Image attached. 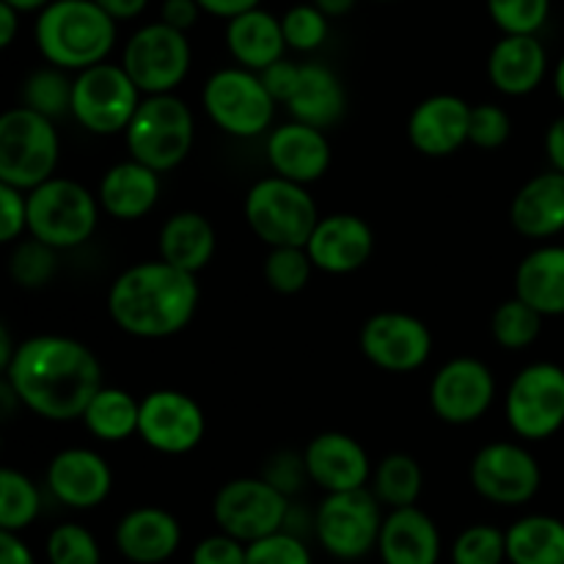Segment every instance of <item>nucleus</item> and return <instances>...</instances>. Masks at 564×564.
<instances>
[{
    "instance_id": "obj_10",
    "label": "nucleus",
    "mask_w": 564,
    "mask_h": 564,
    "mask_svg": "<svg viewBox=\"0 0 564 564\" xmlns=\"http://www.w3.org/2000/svg\"><path fill=\"white\" fill-rule=\"evenodd\" d=\"M141 102V88L132 83V77L127 75L121 64L105 61V64H97L75 75L72 119L91 135H124Z\"/></svg>"
},
{
    "instance_id": "obj_35",
    "label": "nucleus",
    "mask_w": 564,
    "mask_h": 564,
    "mask_svg": "<svg viewBox=\"0 0 564 564\" xmlns=\"http://www.w3.org/2000/svg\"><path fill=\"white\" fill-rule=\"evenodd\" d=\"M42 516V490L17 468L0 471V532L22 534Z\"/></svg>"
},
{
    "instance_id": "obj_50",
    "label": "nucleus",
    "mask_w": 564,
    "mask_h": 564,
    "mask_svg": "<svg viewBox=\"0 0 564 564\" xmlns=\"http://www.w3.org/2000/svg\"><path fill=\"white\" fill-rule=\"evenodd\" d=\"M202 14L204 11L198 6V0H163V6H160V22H165V25L182 33L196 28Z\"/></svg>"
},
{
    "instance_id": "obj_43",
    "label": "nucleus",
    "mask_w": 564,
    "mask_h": 564,
    "mask_svg": "<svg viewBox=\"0 0 564 564\" xmlns=\"http://www.w3.org/2000/svg\"><path fill=\"white\" fill-rule=\"evenodd\" d=\"M286 47L297 53H314L328 42L330 20L314 3H295L281 17Z\"/></svg>"
},
{
    "instance_id": "obj_53",
    "label": "nucleus",
    "mask_w": 564,
    "mask_h": 564,
    "mask_svg": "<svg viewBox=\"0 0 564 564\" xmlns=\"http://www.w3.org/2000/svg\"><path fill=\"white\" fill-rule=\"evenodd\" d=\"M543 149H545V158H549L551 171H560V174H564V113L556 116V119L549 124V130H545Z\"/></svg>"
},
{
    "instance_id": "obj_32",
    "label": "nucleus",
    "mask_w": 564,
    "mask_h": 564,
    "mask_svg": "<svg viewBox=\"0 0 564 564\" xmlns=\"http://www.w3.org/2000/svg\"><path fill=\"white\" fill-rule=\"evenodd\" d=\"M505 532L510 564H564L562 518L532 512L512 521Z\"/></svg>"
},
{
    "instance_id": "obj_38",
    "label": "nucleus",
    "mask_w": 564,
    "mask_h": 564,
    "mask_svg": "<svg viewBox=\"0 0 564 564\" xmlns=\"http://www.w3.org/2000/svg\"><path fill=\"white\" fill-rule=\"evenodd\" d=\"M44 556H47V564H102V549L94 532L75 521L50 529Z\"/></svg>"
},
{
    "instance_id": "obj_5",
    "label": "nucleus",
    "mask_w": 564,
    "mask_h": 564,
    "mask_svg": "<svg viewBox=\"0 0 564 564\" xmlns=\"http://www.w3.org/2000/svg\"><path fill=\"white\" fill-rule=\"evenodd\" d=\"M242 215L248 229L268 248H306L323 218L308 187L275 174L248 187Z\"/></svg>"
},
{
    "instance_id": "obj_8",
    "label": "nucleus",
    "mask_w": 564,
    "mask_h": 564,
    "mask_svg": "<svg viewBox=\"0 0 564 564\" xmlns=\"http://www.w3.org/2000/svg\"><path fill=\"white\" fill-rule=\"evenodd\" d=\"M202 108L220 132L240 141H253L273 130L279 105L257 72L224 66L204 80Z\"/></svg>"
},
{
    "instance_id": "obj_19",
    "label": "nucleus",
    "mask_w": 564,
    "mask_h": 564,
    "mask_svg": "<svg viewBox=\"0 0 564 564\" xmlns=\"http://www.w3.org/2000/svg\"><path fill=\"white\" fill-rule=\"evenodd\" d=\"M264 158L275 176L308 187L328 174L334 163V149H330L328 132L290 119L268 132Z\"/></svg>"
},
{
    "instance_id": "obj_20",
    "label": "nucleus",
    "mask_w": 564,
    "mask_h": 564,
    "mask_svg": "<svg viewBox=\"0 0 564 564\" xmlns=\"http://www.w3.org/2000/svg\"><path fill=\"white\" fill-rule=\"evenodd\" d=\"M303 466H306V477L323 494L369 488L375 471L361 441L339 430H325L314 435L303 449Z\"/></svg>"
},
{
    "instance_id": "obj_27",
    "label": "nucleus",
    "mask_w": 564,
    "mask_h": 564,
    "mask_svg": "<svg viewBox=\"0 0 564 564\" xmlns=\"http://www.w3.org/2000/svg\"><path fill=\"white\" fill-rule=\"evenodd\" d=\"M549 77V53L540 36H501L490 47L488 80L505 97H529Z\"/></svg>"
},
{
    "instance_id": "obj_40",
    "label": "nucleus",
    "mask_w": 564,
    "mask_h": 564,
    "mask_svg": "<svg viewBox=\"0 0 564 564\" xmlns=\"http://www.w3.org/2000/svg\"><path fill=\"white\" fill-rule=\"evenodd\" d=\"M452 564H505L507 532L494 523H471L455 538L449 549Z\"/></svg>"
},
{
    "instance_id": "obj_3",
    "label": "nucleus",
    "mask_w": 564,
    "mask_h": 564,
    "mask_svg": "<svg viewBox=\"0 0 564 564\" xmlns=\"http://www.w3.org/2000/svg\"><path fill=\"white\" fill-rule=\"evenodd\" d=\"M119 22L94 0H53L33 22V42L50 66L77 75L110 58Z\"/></svg>"
},
{
    "instance_id": "obj_54",
    "label": "nucleus",
    "mask_w": 564,
    "mask_h": 564,
    "mask_svg": "<svg viewBox=\"0 0 564 564\" xmlns=\"http://www.w3.org/2000/svg\"><path fill=\"white\" fill-rule=\"evenodd\" d=\"M102 11H108L116 22L121 20H135L143 14V9L149 6V0H94Z\"/></svg>"
},
{
    "instance_id": "obj_12",
    "label": "nucleus",
    "mask_w": 564,
    "mask_h": 564,
    "mask_svg": "<svg viewBox=\"0 0 564 564\" xmlns=\"http://www.w3.org/2000/svg\"><path fill=\"white\" fill-rule=\"evenodd\" d=\"M213 521L218 532L251 545L284 532L290 521V496L264 477H237L218 488L213 499Z\"/></svg>"
},
{
    "instance_id": "obj_22",
    "label": "nucleus",
    "mask_w": 564,
    "mask_h": 564,
    "mask_svg": "<svg viewBox=\"0 0 564 564\" xmlns=\"http://www.w3.org/2000/svg\"><path fill=\"white\" fill-rule=\"evenodd\" d=\"M471 105L457 94H433L408 116V141L424 158H452L468 143Z\"/></svg>"
},
{
    "instance_id": "obj_14",
    "label": "nucleus",
    "mask_w": 564,
    "mask_h": 564,
    "mask_svg": "<svg viewBox=\"0 0 564 564\" xmlns=\"http://www.w3.org/2000/svg\"><path fill=\"white\" fill-rule=\"evenodd\" d=\"M468 479L479 499L496 507H523L540 494L543 468L527 444L490 441L474 455Z\"/></svg>"
},
{
    "instance_id": "obj_44",
    "label": "nucleus",
    "mask_w": 564,
    "mask_h": 564,
    "mask_svg": "<svg viewBox=\"0 0 564 564\" xmlns=\"http://www.w3.org/2000/svg\"><path fill=\"white\" fill-rule=\"evenodd\" d=\"M512 135V119L501 105L479 102L471 105V121H468V143L482 152H496L505 147Z\"/></svg>"
},
{
    "instance_id": "obj_51",
    "label": "nucleus",
    "mask_w": 564,
    "mask_h": 564,
    "mask_svg": "<svg viewBox=\"0 0 564 564\" xmlns=\"http://www.w3.org/2000/svg\"><path fill=\"white\" fill-rule=\"evenodd\" d=\"M204 14L218 17V20H235V17L248 14L253 9H262V0H198Z\"/></svg>"
},
{
    "instance_id": "obj_9",
    "label": "nucleus",
    "mask_w": 564,
    "mask_h": 564,
    "mask_svg": "<svg viewBox=\"0 0 564 564\" xmlns=\"http://www.w3.org/2000/svg\"><path fill=\"white\" fill-rule=\"evenodd\" d=\"M383 518V505L369 488L325 494L314 512V538L334 560L361 562L378 551Z\"/></svg>"
},
{
    "instance_id": "obj_2",
    "label": "nucleus",
    "mask_w": 564,
    "mask_h": 564,
    "mask_svg": "<svg viewBox=\"0 0 564 564\" xmlns=\"http://www.w3.org/2000/svg\"><path fill=\"white\" fill-rule=\"evenodd\" d=\"M198 301V275L182 273L163 259H147L116 275L108 290V314L121 334L160 341L193 323Z\"/></svg>"
},
{
    "instance_id": "obj_21",
    "label": "nucleus",
    "mask_w": 564,
    "mask_h": 564,
    "mask_svg": "<svg viewBox=\"0 0 564 564\" xmlns=\"http://www.w3.org/2000/svg\"><path fill=\"white\" fill-rule=\"evenodd\" d=\"M375 229L356 213L323 215L306 251L314 270L328 275L358 273L375 253Z\"/></svg>"
},
{
    "instance_id": "obj_47",
    "label": "nucleus",
    "mask_w": 564,
    "mask_h": 564,
    "mask_svg": "<svg viewBox=\"0 0 564 564\" xmlns=\"http://www.w3.org/2000/svg\"><path fill=\"white\" fill-rule=\"evenodd\" d=\"M246 549L248 545L224 532L209 534L191 551V564H246Z\"/></svg>"
},
{
    "instance_id": "obj_15",
    "label": "nucleus",
    "mask_w": 564,
    "mask_h": 564,
    "mask_svg": "<svg viewBox=\"0 0 564 564\" xmlns=\"http://www.w3.org/2000/svg\"><path fill=\"white\" fill-rule=\"evenodd\" d=\"M496 394H499V386H496L494 369L482 358L474 356L449 358L433 375L427 389L433 416L452 427H468L488 416Z\"/></svg>"
},
{
    "instance_id": "obj_31",
    "label": "nucleus",
    "mask_w": 564,
    "mask_h": 564,
    "mask_svg": "<svg viewBox=\"0 0 564 564\" xmlns=\"http://www.w3.org/2000/svg\"><path fill=\"white\" fill-rule=\"evenodd\" d=\"M286 110L295 121L317 127V130H330L334 124H339L347 110L345 83L330 66L319 64V61L301 64V80L286 102Z\"/></svg>"
},
{
    "instance_id": "obj_37",
    "label": "nucleus",
    "mask_w": 564,
    "mask_h": 564,
    "mask_svg": "<svg viewBox=\"0 0 564 564\" xmlns=\"http://www.w3.org/2000/svg\"><path fill=\"white\" fill-rule=\"evenodd\" d=\"M543 323V314H538L529 303H523L521 297L512 295L496 306L494 317H490V334H494V341L501 350L521 352L540 339Z\"/></svg>"
},
{
    "instance_id": "obj_45",
    "label": "nucleus",
    "mask_w": 564,
    "mask_h": 564,
    "mask_svg": "<svg viewBox=\"0 0 564 564\" xmlns=\"http://www.w3.org/2000/svg\"><path fill=\"white\" fill-rule=\"evenodd\" d=\"M246 564H314V560L308 545L284 529L248 545Z\"/></svg>"
},
{
    "instance_id": "obj_58",
    "label": "nucleus",
    "mask_w": 564,
    "mask_h": 564,
    "mask_svg": "<svg viewBox=\"0 0 564 564\" xmlns=\"http://www.w3.org/2000/svg\"><path fill=\"white\" fill-rule=\"evenodd\" d=\"M551 83H554V94H556V99H560V102L564 105V55H562L560 61H556L554 75H551Z\"/></svg>"
},
{
    "instance_id": "obj_59",
    "label": "nucleus",
    "mask_w": 564,
    "mask_h": 564,
    "mask_svg": "<svg viewBox=\"0 0 564 564\" xmlns=\"http://www.w3.org/2000/svg\"><path fill=\"white\" fill-rule=\"evenodd\" d=\"M378 3H394V0H378Z\"/></svg>"
},
{
    "instance_id": "obj_57",
    "label": "nucleus",
    "mask_w": 564,
    "mask_h": 564,
    "mask_svg": "<svg viewBox=\"0 0 564 564\" xmlns=\"http://www.w3.org/2000/svg\"><path fill=\"white\" fill-rule=\"evenodd\" d=\"M0 3L14 6V9L20 11V14H39V11L47 9V6L53 3V0H0Z\"/></svg>"
},
{
    "instance_id": "obj_34",
    "label": "nucleus",
    "mask_w": 564,
    "mask_h": 564,
    "mask_svg": "<svg viewBox=\"0 0 564 564\" xmlns=\"http://www.w3.org/2000/svg\"><path fill=\"white\" fill-rule=\"evenodd\" d=\"M375 499L386 510H405V507H419L424 490L422 463L408 452H389L380 457L369 482Z\"/></svg>"
},
{
    "instance_id": "obj_48",
    "label": "nucleus",
    "mask_w": 564,
    "mask_h": 564,
    "mask_svg": "<svg viewBox=\"0 0 564 564\" xmlns=\"http://www.w3.org/2000/svg\"><path fill=\"white\" fill-rule=\"evenodd\" d=\"M259 77H262L264 88L275 99V105H286L295 94L297 80H301V64L292 58H281L264 72H259Z\"/></svg>"
},
{
    "instance_id": "obj_11",
    "label": "nucleus",
    "mask_w": 564,
    "mask_h": 564,
    "mask_svg": "<svg viewBox=\"0 0 564 564\" xmlns=\"http://www.w3.org/2000/svg\"><path fill=\"white\" fill-rule=\"evenodd\" d=\"M505 419L527 444L554 438L564 427V367L534 361L518 369L505 397Z\"/></svg>"
},
{
    "instance_id": "obj_55",
    "label": "nucleus",
    "mask_w": 564,
    "mask_h": 564,
    "mask_svg": "<svg viewBox=\"0 0 564 564\" xmlns=\"http://www.w3.org/2000/svg\"><path fill=\"white\" fill-rule=\"evenodd\" d=\"M20 11L9 3H0V47H11L20 33Z\"/></svg>"
},
{
    "instance_id": "obj_49",
    "label": "nucleus",
    "mask_w": 564,
    "mask_h": 564,
    "mask_svg": "<svg viewBox=\"0 0 564 564\" xmlns=\"http://www.w3.org/2000/svg\"><path fill=\"white\" fill-rule=\"evenodd\" d=\"M264 479H268L270 485H275V488L281 490V494L292 496L297 488H301V479L306 477V466H303V455H275L273 460L268 463V468H264L262 474ZM308 479V477H306Z\"/></svg>"
},
{
    "instance_id": "obj_36",
    "label": "nucleus",
    "mask_w": 564,
    "mask_h": 564,
    "mask_svg": "<svg viewBox=\"0 0 564 564\" xmlns=\"http://www.w3.org/2000/svg\"><path fill=\"white\" fill-rule=\"evenodd\" d=\"M72 86H75V75L47 64L25 77L20 91L22 105L58 121L64 116H72Z\"/></svg>"
},
{
    "instance_id": "obj_56",
    "label": "nucleus",
    "mask_w": 564,
    "mask_h": 564,
    "mask_svg": "<svg viewBox=\"0 0 564 564\" xmlns=\"http://www.w3.org/2000/svg\"><path fill=\"white\" fill-rule=\"evenodd\" d=\"M319 11H323L328 20H339V17H347L358 6V0H312Z\"/></svg>"
},
{
    "instance_id": "obj_39",
    "label": "nucleus",
    "mask_w": 564,
    "mask_h": 564,
    "mask_svg": "<svg viewBox=\"0 0 564 564\" xmlns=\"http://www.w3.org/2000/svg\"><path fill=\"white\" fill-rule=\"evenodd\" d=\"M262 273L273 292H279V295H297L312 281L314 264L306 248H268Z\"/></svg>"
},
{
    "instance_id": "obj_29",
    "label": "nucleus",
    "mask_w": 564,
    "mask_h": 564,
    "mask_svg": "<svg viewBox=\"0 0 564 564\" xmlns=\"http://www.w3.org/2000/svg\"><path fill=\"white\" fill-rule=\"evenodd\" d=\"M516 295L549 317H564V246L543 242L516 268Z\"/></svg>"
},
{
    "instance_id": "obj_28",
    "label": "nucleus",
    "mask_w": 564,
    "mask_h": 564,
    "mask_svg": "<svg viewBox=\"0 0 564 564\" xmlns=\"http://www.w3.org/2000/svg\"><path fill=\"white\" fill-rule=\"evenodd\" d=\"M218 251V235L213 220L196 209H180L169 215L158 235V259L182 273L198 275Z\"/></svg>"
},
{
    "instance_id": "obj_25",
    "label": "nucleus",
    "mask_w": 564,
    "mask_h": 564,
    "mask_svg": "<svg viewBox=\"0 0 564 564\" xmlns=\"http://www.w3.org/2000/svg\"><path fill=\"white\" fill-rule=\"evenodd\" d=\"M444 554L441 529L422 507L389 510L378 540L383 564H438Z\"/></svg>"
},
{
    "instance_id": "obj_16",
    "label": "nucleus",
    "mask_w": 564,
    "mask_h": 564,
    "mask_svg": "<svg viewBox=\"0 0 564 564\" xmlns=\"http://www.w3.org/2000/svg\"><path fill=\"white\" fill-rule=\"evenodd\" d=\"M207 433V416L198 400L180 389H154L141 397L138 438L158 455H191Z\"/></svg>"
},
{
    "instance_id": "obj_18",
    "label": "nucleus",
    "mask_w": 564,
    "mask_h": 564,
    "mask_svg": "<svg viewBox=\"0 0 564 564\" xmlns=\"http://www.w3.org/2000/svg\"><path fill=\"white\" fill-rule=\"evenodd\" d=\"M44 485L66 510L88 512L102 507L113 494V468L97 449L66 446L47 463Z\"/></svg>"
},
{
    "instance_id": "obj_13",
    "label": "nucleus",
    "mask_w": 564,
    "mask_h": 564,
    "mask_svg": "<svg viewBox=\"0 0 564 564\" xmlns=\"http://www.w3.org/2000/svg\"><path fill=\"white\" fill-rule=\"evenodd\" d=\"M119 64L141 88L143 97L176 94L193 64L191 39L160 20L149 22L127 39Z\"/></svg>"
},
{
    "instance_id": "obj_23",
    "label": "nucleus",
    "mask_w": 564,
    "mask_h": 564,
    "mask_svg": "<svg viewBox=\"0 0 564 564\" xmlns=\"http://www.w3.org/2000/svg\"><path fill=\"white\" fill-rule=\"evenodd\" d=\"M113 545L130 564H163L180 551L182 523L165 507H135L116 523Z\"/></svg>"
},
{
    "instance_id": "obj_1",
    "label": "nucleus",
    "mask_w": 564,
    "mask_h": 564,
    "mask_svg": "<svg viewBox=\"0 0 564 564\" xmlns=\"http://www.w3.org/2000/svg\"><path fill=\"white\" fill-rule=\"evenodd\" d=\"M3 383L20 405L44 422H77L102 389V364L80 339L61 334L28 336L3 369Z\"/></svg>"
},
{
    "instance_id": "obj_46",
    "label": "nucleus",
    "mask_w": 564,
    "mask_h": 564,
    "mask_svg": "<svg viewBox=\"0 0 564 564\" xmlns=\"http://www.w3.org/2000/svg\"><path fill=\"white\" fill-rule=\"evenodd\" d=\"M28 237V193L0 185V242L17 246Z\"/></svg>"
},
{
    "instance_id": "obj_42",
    "label": "nucleus",
    "mask_w": 564,
    "mask_h": 564,
    "mask_svg": "<svg viewBox=\"0 0 564 564\" xmlns=\"http://www.w3.org/2000/svg\"><path fill=\"white\" fill-rule=\"evenodd\" d=\"M55 264H58V251L42 246L33 237H25L14 246L9 259L11 281L22 290H39V286L50 284L55 275Z\"/></svg>"
},
{
    "instance_id": "obj_30",
    "label": "nucleus",
    "mask_w": 564,
    "mask_h": 564,
    "mask_svg": "<svg viewBox=\"0 0 564 564\" xmlns=\"http://www.w3.org/2000/svg\"><path fill=\"white\" fill-rule=\"evenodd\" d=\"M226 50L235 58V66L248 72H264L275 61L286 58V39L281 31V17L264 9H253L248 14L226 22Z\"/></svg>"
},
{
    "instance_id": "obj_52",
    "label": "nucleus",
    "mask_w": 564,
    "mask_h": 564,
    "mask_svg": "<svg viewBox=\"0 0 564 564\" xmlns=\"http://www.w3.org/2000/svg\"><path fill=\"white\" fill-rule=\"evenodd\" d=\"M0 564H39L22 534L0 532Z\"/></svg>"
},
{
    "instance_id": "obj_6",
    "label": "nucleus",
    "mask_w": 564,
    "mask_h": 564,
    "mask_svg": "<svg viewBox=\"0 0 564 564\" xmlns=\"http://www.w3.org/2000/svg\"><path fill=\"white\" fill-rule=\"evenodd\" d=\"M61 160L55 121L17 105L0 116V185L31 193L53 180Z\"/></svg>"
},
{
    "instance_id": "obj_17",
    "label": "nucleus",
    "mask_w": 564,
    "mask_h": 564,
    "mask_svg": "<svg viewBox=\"0 0 564 564\" xmlns=\"http://www.w3.org/2000/svg\"><path fill=\"white\" fill-rule=\"evenodd\" d=\"M358 347L380 372L408 375L422 369L433 356V334L427 323L408 312H378L361 325Z\"/></svg>"
},
{
    "instance_id": "obj_24",
    "label": "nucleus",
    "mask_w": 564,
    "mask_h": 564,
    "mask_svg": "<svg viewBox=\"0 0 564 564\" xmlns=\"http://www.w3.org/2000/svg\"><path fill=\"white\" fill-rule=\"evenodd\" d=\"M160 193H163V182L158 171L132 158L110 165L97 185L99 207L119 224H135L147 218L158 207Z\"/></svg>"
},
{
    "instance_id": "obj_41",
    "label": "nucleus",
    "mask_w": 564,
    "mask_h": 564,
    "mask_svg": "<svg viewBox=\"0 0 564 564\" xmlns=\"http://www.w3.org/2000/svg\"><path fill=\"white\" fill-rule=\"evenodd\" d=\"M501 36H538L551 17V0H485Z\"/></svg>"
},
{
    "instance_id": "obj_4",
    "label": "nucleus",
    "mask_w": 564,
    "mask_h": 564,
    "mask_svg": "<svg viewBox=\"0 0 564 564\" xmlns=\"http://www.w3.org/2000/svg\"><path fill=\"white\" fill-rule=\"evenodd\" d=\"M97 193L69 176H53L28 193V237L53 251L86 246L99 226Z\"/></svg>"
},
{
    "instance_id": "obj_7",
    "label": "nucleus",
    "mask_w": 564,
    "mask_h": 564,
    "mask_svg": "<svg viewBox=\"0 0 564 564\" xmlns=\"http://www.w3.org/2000/svg\"><path fill=\"white\" fill-rule=\"evenodd\" d=\"M132 160L149 165L158 174L180 169L196 143V116L191 105L176 94L143 97L135 119L124 132Z\"/></svg>"
},
{
    "instance_id": "obj_33",
    "label": "nucleus",
    "mask_w": 564,
    "mask_h": 564,
    "mask_svg": "<svg viewBox=\"0 0 564 564\" xmlns=\"http://www.w3.org/2000/svg\"><path fill=\"white\" fill-rule=\"evenodd\" d=\"M141 400L119 386H102L83 413V427L102 444H121L138 435Z\"/></svg>"
},
{
    "instance_id": "obj_26",
    "label": "nucleus",
    "mask_w": 564,
    "mask_h": 564,
    "mask_svg": "<svg viewBox=\"0 0 564 564\" xmlns=\"http://www.w3.org/2000/svg\"><path fill=\"white\" fill-rule=\"evenodd\" d=\"M510 224L527 240H554L564 235V174L543 171L523 182L510 204Z\"/></svg>"
}]
</instances>
